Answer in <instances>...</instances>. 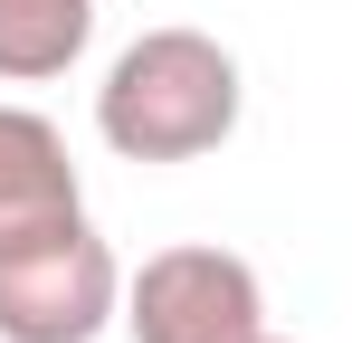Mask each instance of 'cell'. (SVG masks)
<instances>
[{"label":"cell","instance_id":"obj_6","mask_svg":"<svg viewBox=\"0 0 352 343\" xmlns=\"http://www.w3.org/2000/svg\"><path fill=\"white\" fill-rule=\"evenodd\" d=\"M267 343H286V334H267Z\"/></svg>","mask_w":352,"mask_h":343},{"label":"cell","instance_id":"obj_3","mask_svg":"<svg viewBox=\"0 0 352 343\" xmlns=\"http://www.w3.org/2000/svg\"><path fill=\"white\" fill-rule=\"evenodd\" d=\"M124 334L133 343H267V286L238 248L181 238L124 277Z\"/></svg>","mask_w":352,"mask_h":343},{"label":"cell","instance_id":"obj_5","mask_svg":"<svg viewBox=\"0 0 352 343\" xmlns=\"http://www.w3.org/2000/svg\"><path fill=\"white\" fill-rule=\"evenodd\" d=\"M96 39V0H0V86H48Z\"/></svg>","mask_w":352,"mask_h":343},{"label":"cell","instance_id":"obj_2","mask_svg":"<svg viewBox=\"0 0 352 343\" xmlns=\"http://www.w3.org/2000/svg\"><path fill=\"white\" fill-rule=\"evenodd\" d=\"M124 324V267L86 210L0 229V343H96Z\"/></svg>","mask_w":352,"mask_h":343},{"label":"cell","instance_id":"obj_1","mask_svg":"<svg viewBox=\"0 0 352 343\" xmlns=\"http://www.w3.org/2000/svg\"><path fill=\"white\" fill-rule=\"evenodd\" d=\"M238 105H248L238 57L210 29H181L172 19V29H143L105 67L96 134H105V153H124V163H200V153H219L238 134Z\"/></svg>","mask_w":352,"mask_h":343},{"label":"cell","instance_id":"obj_4","mask_svg":"<svg viewBox=\"0 0 352 343\" xmlns=\"http://www.w3.org/2000/svg\"><path fill=\"white\" fill-rule=\"evenodd\" d=\"M48 210H86V181L67 163V134L38 105H0V229L48 220Z\"/></svg>","mask_w":352,"mask_h":343}]
</instances>
